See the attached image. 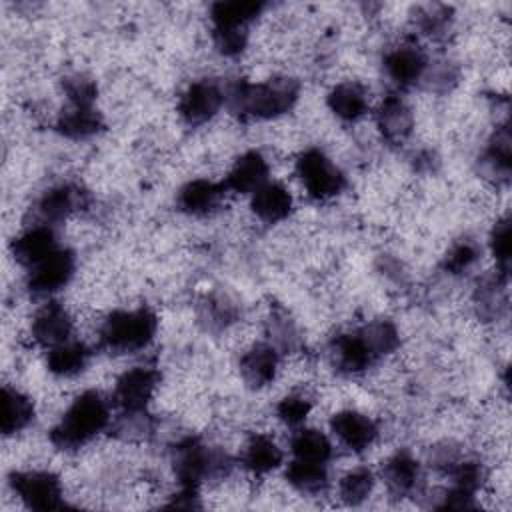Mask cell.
<instances>
[{"instance_id": "cell-1", "label": "cell", "mask_w": 512, "mask_h": 512, "mask_svg": "<svg viewBox=\"0 0 512 512\" xmlns=\"http://www.w3.org/2000/svg\"><path fill=\"white\" fill-rule=\"evenodd\" d=\"M298 98V82L292 78H274L260 84L236 82L230 86L228 102L230 110L240 116L272 118L288 112Z\"/></svg>"}, {"instance_id": "cell-2", "label": "cell", "mask_w": 512, "mask_h": 512, "mask_svg": "<svg viewBox=\"0 0 512 512\" xmlns=\"http://www.w3.org/2000/svg\"><path fill=\"white\" fill-rule=\"evenodd\" d=\"M108 422L110 410L106 400L98 392L88 390L72 402L60 424L50 432V440L56 448L74 450L100 434Z\"/></svg>"}, {"instance_id": "cell-3", "label": "cell", "mask_w": 512, "mask_h": 512, "mask_svg": "<svg viewBox=\"0 0 512 512\" xmlns=\"http://www.w3.org/2000/svg\"><path fill=\"white\" fill-rule=\"evenodd\" d=\"M158 328L156 314L148 308L120 310L110 314L100 328V342L106 350L124 354L146 348Z\"/></svg>"}, {"instance_id": "cell-4", "label": "cell", "mask_w": 512, "mask_h": 512, "mask_svg": "<svg viewBox=\"0 0 512 512\" xmlns=\"http://www.w3.org/2000/svg\"><path fill=\"white\" fill-rule=\"evenodd\" d=\"M172 466L182 488L198 490L204 480L226 476L232 462L226 452L210 448L198 438H186L174 448Z\"/></svg>"}, {"instance_id": "cell-5", "label": "cell", "mask_w": 512, "mask_h": 512, "mask_svg": "<svg viewBox=\"0 0 512 512\" xmlns=\"http://www.w3.org/2000/svg\"><path fill=\"white\" fill-rule=\"evenodd\" d=\"M296 172L308 194L316 200H328L340 194L346 186L344 174L320 150H306L300 154Z\"/></svg>"}, {"instance_id": "cell-6", "label": "cell", "mask_w": 512, "mask_h": 512, "mask_svg": "<svg viewBox=\"0 0 512 512\" xmlns=\"http://www.w3.org/2000/svg\"><path fill=\"white\" fill-rule=\"evenodd\" d=\"M12 490L32 510L62 508V484L52 472H14L10 476Z\"/></svg>"}, {"instance_id": "cell-7", "label": "cell", "mask_w": 512, "mask_h": 512, "mask_svg": "<svg viewBox=\"0 0 512 512\" xmlns=\"http://www.w3.org/2000/svg\"><path fill=\"white\" fill-rule=\"evenodd\" d=\"M158 380H160V374L154 368L134 366L116 380L112 400L126 414H138L144 410V406L152 398Z\"/></svg>"}, {"instance_id": "cell-8", "label": "cell", "mask_w": 512, "mask_h": 512, "mask_svg": "<svg viewBox=\"0 0 512 512\" xmlns=\"http://www.w3.org/2000/svg\"><path fill=\"white\" fill-rule=\"evenodd\" d=\"M76 268V258L70 250L58 248L42 262L30 268L28 274V288L32 294H52L64 288Z\"/></svg>"}, {"instance_id": "cell-9", "label": "cell", "mask_w": 512, "mask_h": 512, "mask_svg": "<svg viewBox=\"0 0 512 512\" xmlns=\"http://www.w3.org/2000/svg\"><path fill=\"white\" fill-rule=\"evenodd\" d=\"M222 102V88L212 80H200L188 86V90L182 94L178 102V112L186 124L198 126L210 120L218 112Z\"/></svg>"}, {"instance_id": "cell-10", "label": "cell", "mask_w": 512, "mask_h": 512, "mask_svg": "<svg viewBox=\"0 0 512 512\" xmlns=\"http://www.w3.org/2000/svg\"><path fill=\"white\" fill-rule=\"evenodd\" d=\"M88 204V192L74 184H62L50 188L36 204V216L40 224L54 226L66 220L72 212L84 208Z\"/></svg>"}, {"instance_id": "cell-11", "label": "cell", "mask_w": 512, "mask_h": 512, "mask_svg": "<svg viewBox=\"0 0 512 512\" xmlns=\"http://www.w3.org/2000/svg\"><path fill=\"white\" fill-rule=\"evenodd\" d=\"M72 334V318L60 302H48L32 320V336L38 344L54 348L68 342Z\"/></svg>"}, {"instance_id": "cell-12", "label": "cell", "mask_w": 512, "mask_h": 512, "mask_svg": "<svg viewBox=\"0 0 512 512\" xmlns=\"http://www.w3.org/2000/svg\"><path fill=\"white\" fill-rule=\"evenodd\" d=\"M330 428L334 436L340 440V444H344L354 452L366 450L376 440V434H378L374 420L354 410L338 412L330 420Z\"/></svg>"}, {"instance_id": "cell-13", "label": "cell", "mask_w": 512, "mask_h": 512, "mask_svg": "<svg viewBox=\"0 0 512 512\" xmlns=\"http://www.w3.org/2000/svg\"><path fill=\"white\" fill-rule=\"evenodd\" d=\"M54 250H58V240L52 226H46V224H36L28 228L22 236H18L12 242V254L16 262L28 268L42 262Z\"/></svg>"}, {"instance_id": "cell-14", "label": "cell", "mask_w": 512, "mask_h": 512, "mask_svg": "<svg viewBox=\"0 0 512 512\" xmlns=\"http://www.w3.org/2000/svg\"><path fill=\"white\" fill-rule=\"evenodd\" d=\"M426 64L428 62L424 52L416 46H398L384 58V70L388 78L400 88L418 82L426 70Z\"/></svg>"}, {"instance_id": "cell-15", "label": "cell", "mask_w": 512, "mask_h": 512, "mask_svg": "<svg viewBox=\"0 0 512 512\" xmlns=\"http://www.w3.org/2000/svg\"><path fill=\"white\" fill-rule=\"evenodd\" d=\"M332 358L336 368L346 374L362 372L378 360L360 332L338 336L332 344Z\"/></svg>"}, {"instance_id": "cell-16", "label": "cell", "mask_w": 512, "mask_h": 512, "mask_svg": "<svg viewBox=\"0 0 512 512\" xmlns=\"http://www.w3.org/2000/svg\"><path fill=\"white\" fill-rule=\"evenodd\" d=\"M268 178V164L260 152H246L240 156L226 176V182L222 184L224 190L232 192H256L262 184H266Z\"/></svg>"}, {"instance_id": "cell-17", "label": "cell", "mask_w": 512, "mask_h": 512, "mask_svg": "<svg viewBox=\"0 0 512 512\" xmlns=\"http://www.w3.org/2000/svg\"><path fill=\"white\" fill-rule=\"evenodd\" d=\"M278 368V352L270 344L252 346L240 360V372L248 386L262 388L270 384L276 376Z\"/></svg>"}, {"instance_id": "cell-18", "label": "cell", "mask_w": 512, "mask_h": 512, "mask_svg": "<svg viewBox=\"0 0 512 512\" xmlns=\"http://www.w3.org/2000/svg\"><path fill=\"white\" fill-rule=\"evenodd\" d=\"M376 122H378V128H380L382 136L388 142L398 144V142L406 140L408 134L412 132L414 118H412V112H410V108L406 106V102L402 98L388 96V98H384V102L378 110Z\"/></svg>"}, {"instance_id": "cell-19", "label": "cell", "mask_w": 512, "mask_h": 512, "mask_svg": "<svg viewBox=\"0 0 512 512\" xmlns=\"http://www.w3.org/2000/svg\"><path fill=\"white\" fill-rule=\"evenodd\" d=\"M382 478L392 494L408 496L418 488L422 480L420 464L408 452H398L384 464Z\"/></svg>"}, {"instance_id": "cell-20", "label": "cell", "mask_w": 512, "mask_h": 512, "mask_svg": "<svg viewBox=\"0 0 512 512\" xmlns=\"http://www.w3.org/2000/svg\"><path fill=\"white\" fill-rule=\"evenodd\" d=\"M252 210L262 222H280L292 210V196L284 186L276 182H266L254 192Z\"/></svg>"}, {"instance_id": "cell-21", "label": "cell", "mask_w": 512, "mask_h": 512, "mask_svg": "<svg viewBox=\"0 0 512 512\" xmlns=\"http://www.w3.org/2000/svg\"><path fill=\"white\" fill-rule=\"evenodd\" d=\"M224 194V186H218L210 180H192L188 182L180 194H178V206L180 210L194 214V216H204L212 212L220 198Z\"/></svg>"}, {"instance_id": "cell-22", "label": "cell", "mask_w": 512, "mask_h": 512, "mask_svg": "<svg viewBox=\"0 0 512 512\" xmlns=\"http://www.w3.org/2000/svg\"><path fill=\"white\" fill-rule=\"evenodd\" d=\"M34 418V404L28 396L20 394L18 390L4 388L2 390V416H0V430L4 436L16 434L24 430Z\"/></svg>"}, {"instance_id": "cell-23", "label": "cell", "mask_w": 512, "mask_h": 512, "mask_svg": "<svg viewBox=\"0 0 512 512\" xmlns=\"http://www.w3.org/2000/svg\"><path fill=\"white\" fill-rule=\"evenodd\" d=\"M262 2H248V0H220L214 2L210 8V16L214 28H246L260 12Z\"/></svg>"}, {"instance_id": "cell-24", "label": "cell", "mask_w": 512, "mask_h": 512, "mask_svg": "<svg viewBox=\"0 0 512 512\" xmlns=\"http://www.w3.org/2000/svg\"><path fill=\"white\" fill-rule=\"evenodd\" d=\"M242 464L254 474H266L282 464V450L268 436H252L242 450Z\"/></svg>"}, {"instance_id": "cell-25", "label": "cell", "mask_w": 512, "mask_h": 512, "mask_svg": "<svg viewBox=\"0 0 512 512\" xmlns=\"http://www.w3.org/2000/svg\"><path fill=\"white\" fill-rule=\"evenodd\" d=\"M328 106L342 120H358L368 108L366 92L356 82L338 84L328 94Z\"/></svg>"}, {"instance_id": "cell-26", "label": "cell", "mask_w": 512, "mask_h": 512, "mask_svg": "<svg viewBox=\"0 0 512 512\" xmlns=\"http://www.w3.org/2000/svg\"><path fill=\"white\" fill-rule=\"evenodd\" d=\"M90 352L82 342H64L48 352V370L56 376H76L88 364Z\"/></svg>"}, {"instance_id": "cell-27", "label": "cell", "mask_w": 512, "mask_h": 512, "mask_svg": "<svg viewBox=\"0 0 512 512\" xmlns=\"http://www.w3.org/2000/svg\"><path fill=\"white\" fill-rule=\"evenodd\" d=\"M102 128V116L94 106H70L58 118V130L74 140L88 138Z\"/></svg>"}, {"instance_id": "cell-28", "label": "cell", "mask_w": 512, "mask_h": 512, "mask_svg": "<svg viewBox=\"0 0 512 512\" xmlns=\"http://www.w3.org/2000/svg\"><path fill=\"white\" fill-rule=\"evenodd\" d=\"M290 450L296 460L326 464L332 456V444L320 430L304 428L298 430L290 440Z\"/></svg>"}, {"instance_id": "cell-29", "label": "cell", "mask_w": 512, "mask_h": 512, "mask_svg": "<svg viewBox=\"0 0 512 512\" xmlns=\"http://www.w3.org/2000/svg\"><path fill=\"white\" fill-rule=\"evenodd\" d=\"M288 482L304 492V494H318L326 490L328 486V472L326 464H316V462H304V460H292L288 470H286Z\"/></svg>"}, {"instance_id": "cell-30", "label": "cell", "mask_w": 512, "mask_h": 512, "mask_svg": "<svg viewBox=\"0 0 512 512\" xmlns=\"http://www.w3.org/2000/svg\"><path fill=\"white\" fill-rule=\"evenodd\" d=\"M482 166L494 178H504V180L508 178V174H510V132L506 126H502L494 134V138L482 158Z\"/></svg>"}, {"instance_id": "cell-31", "label": "cell", "mask_w": 512, "mask_h": 512, "mask_svg": "<svg viewBox=\"0 0 512 512\" xmlns=\"http://www.w3.org/2000/svg\"><path fill=\"white\" fill-rule=\"evenodd\" d=\"M362 334V338L366 340V344L370 346V350L374 352L376 358L392 352L398 344H400V336L398 330L392 322L388 320H376L366 324L362 330H358Z\"/></svg>"}, {"instance_id": "cell-32", "label": "cell", "mask_w": 512, "mask_h": 512, "mask_svg": "<svg viewBox=\"0 0 512 512\" xmlns=\"http://www.w3.org/2000/svg\"><path fill=\"white\" fill-rule=\"evenodd\" d=\"M374 488V476L368 468H356L352 472H348L342 480H340V498L346 504H360L368 498V494Z\"/></svg>"}, {"instance_id": "cell-33", "label": "cell", "mask_w": 512, "mask_h": 512, "mask_svg": "<svg viewBox=\"0 0 512 512\" xmlns=\"http://www.w3.org/2000/svg\"><path fill=\"white\" fill-rule=\"evenodd\" d=\"M450 474L454 478V486L466 490V492H476L482 482H484V468L476 460H458L452 468Z\"/></svg>"}, {"instance_id": "cell-34", "label": "cell", "mask_w": 512, "mask_h": 512, "mask_svg": "<svg viewBox=\"0 0 512 512\" xmlns=\"http://www.w3.org/2000/svg\"><path fill=\"white\" fill-rule=\"evenodd\" d=\"M64 92L72 106H92V102L96 100L98 88L92 78L74 74L64 80Z\"/></svg>"}, {"instance_id": "cell-35", "label": "cell", "mask_w": 512, "mask_h": 512, "mask_svg": "<svg viewBox=\"0 0 512 512\" xmlns=\"http://www.w3.org/2000/svg\"><path fill=\"white\" fill-rule=\"evenodd\" d=\"M312 404L308 398L300 396V394H290L286 398H282L276 406V414L278 418L288 424V426H298L306 420L308 412H310Z\"/></svg>"}, {"instance_id": "cell-36", "label": "cell", "mask_w": 512, "mask_h": 512, "mask_svg": "<svg viewBox=\"0 0 512 512\" xmlns=\"http://www.w3.org/2000/svg\"><path fill=\"white\" fill-rule=\"evenodd\" d=\"M478 258V246L470 240H462L450 248V252L444 258V268L452 274H460L468 270Z\"/></svg>"}, {"instance_id": "cell-37", "label": "cell", "mask_w": 512, "mask_h": 512, "mask_svg": "<svg viewBox=\"0 0 512 512\" xmlns=\"http://www.w3.org/2000/svg\"><path fill=\"white\" fill-rule=\"evenodd\" d=\"M214 46L224 56H236L246 48L248 32L246 28H214Z\"/></svg>"}, {"instance_id": "cell-38", "label": "cell", "mask_w": 512, "mask_h": 512, "mask_svg": "<svg viewBox=\"0 0 512 512\" xmlns=\"http://www.w3.org/2000/svg\"><path fill=\"white\" fill-rule=\"evenodd\" d=\"M490 246H492V254L500 266V272L506 274L508 264H510V250H512V240H510V222L508 218L500 220L490 236Z\"/></svg>"}]
</instances>
